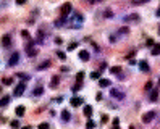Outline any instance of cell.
Returning a JSON list of instances; mask_svg holds the SVG:
<instances>
[{
    "label": "cell",
    "instance_id": "obj_1",
    "mask_svg": "<svg viewBox=\"0 0 160 129\" xmlns=\"http://www.w3.org/2000/svg\"><path fill=\"white\" fill-rule=\"evenodd\" d=\"M71 8H73V7H71L70 2L63 3V5H61V8H60V15H61V18H66V16L70 15V13H71Z\"/></svg>",
    "mask_w": 160,
    "mask_h": 129
},
{
    "label": "cell",
    "instance_id": "obj_2",
    "mask_svg": "<svg viewBox=\"0 0 160 129\" xmlns=\"http://www.w3.org/2000/svg\"><path fill=\"white\" fill-rule=\"evenodd\" d=\"M83 16L79 15V13H75V18H73V21H71V24H73V28H76V29H79L81 26H83Z\"/></svg>",
    "mask_w": 160,
    "mask_h": 129
},
{
    "label": "cell",
    "instance_id": "obj_3",
    "mask_svg": "<svg viewBox=\"0 0 160 129\" xmlns=\"http://www.w3.org/2000/svg\"><path fill=\"white\" fill-rule=\"evenodd\" d=\"M155 118V111H147V113L142 116V123H145V124H149L152 119Z\"/></svg>",
    "mask_w": 160,
    "mask_h": 129
},
{
    "label": "cell",
    "instance_id": "obj_4",
    "mask_svg": "<svg viewBox=\"0 0 160 129\" xmlns=\"http://www.w3.org/2000/svg\"><path fill=\"white\" fill-rule=\"evenodd\" d=\"M110 95H112V97H115V99H118V100L125 99V94H123L121 90H118V89H112L110 90Z\"/></svg>",
    "mask_w": 160,
    "mask_h": 129
},
{
    "label": "cell",
    "instance_id": "obj_5",
    "mask_svg": "<svg viewBox=\"0 0 160 129\" xmlns=\"http://www.w3.org/2000/svg\"><path fill=\"white\" fill-rule=\"evenodd\" d=\"M26 50H28V57H34V55L37 53V50L34 49V42H29L28 47H26Z\"/></svg>",
    "mask_w": 160,
    "mask_h": 129
},
{
    "label": "cell",
    "instance_id": "obj_6",
    "mask_svg": "<svg viewBox=\"0 0 160 129\" xmlns=\"http://www.w3.org/2000/svg\"><path fill=\"white\" fill-rule=\"evenodd\" d=\"M18 60H20V55L15 52V53L10 57V60H8V64H10V66H15V64L18 63Z\"/></svg>",
    "mask_w": 160,
    "mask_h": 129
},
{
    "label": "cell",
    "instance_id": "obj_7",
    "mask_svg": "<svg viewBox=\"0 0 160 129\" xmlns=\"http://www.w3.org/2000/svg\"><path fill=\"white\" fill-rule=\"evenodd\" d=\"M10 44H11V37H10V34H5L3 37H2V45H3V47H8Z\"/></svg>",
    "mask_w": 160,
    "mask_h": 129
},
{
    "label": "cell",
    "instance_id": "obj_8",
    "mask_svg": "<svg viewBox=\"0 0 160 129\" xmlns=\"http://www.w3.org/2000/svg\"><path fill=\"white\" fill-rule=\"evenodd\" d=\"M79 58L83 60V61H87V60L91 58L89 52H87V50H81V52H79Z\"/></svg>",
    "mask_w": 160,
    "mask_h": 129
},
{
    "label": "cell",
    "instance_id": "obj_9",
    "mask_svg": "<svg viewBox=\"0 0 160 129\" xmlns=\"http://www.w3.org/2000/svg\"><path fill=\"white\" fill-rule=\"evenodd\" d=\"M24 92V84H20V86H16V89H15V97H20L21 94Z\"/></svg>",
    "mask_w": 160,
    "mask_h": 129
},
{
    "label": "cell",
    "instance_id": "obj_10",
    "mask_svg": "<svg viewBox=\"0 0 160 129\" xmlns=\"http://www.w3.org/2000/svg\"><path fill=\"white\" fill-rule=\"evenodd\" d=\"M70 103L73 105V107H79V105L83 103V99H79V97H73V99L70 100Z\"/></svg>",
    "mask_w": 160,
    "mask_h": 129
},
{
    "label": "cell",
    "instance_id": "obj_11",
    "mask_svg": "<svg viewBox=\"0 0 160 129\" xmlns=\"http://www.w3.org/2000/svg\"><path fill=\"white\" fill-rule=\"evenodd\" d=\"M8 102H10V95L2 97V99H0V107H7V105H8Z\"/></svg>",
    "mask_w": 160,
    "mask_h": 129
},
{
    "label": "cell",
    "instance_id": "obj_12",
    "mask_svg": "<svg viewBox=\"0 0 160 129\" xmlns=\"http://www.w3.org/2000/svg\"><path fill=\"white\" fill-rule=\"evenodd\" d=\"M138 20H139V15H138V13H133V15L125 18V21H138Z\"/></svg>",
    "mask_w": 160,
    "mask_h": 129
},
{
    "label": "cell",
    "instance_id": "obj_13",
    "mask_svg": "<svg viewBox=\"0 0 160 129\" xmlns=\"http://www.w3.org/2000/svg\"><path fill=\"white\" fill-rule=\"evenodd\" d=\"M15 113H16V116H23V115L26 113V110H24V107H16V110H15Z\"/></svg>",
    "mask_w": 160,
    "mask_h": 129
},
{
    "label": "cell",
    "instance_id": "obj_14",
    "mask_svg": "<svg viewBox=\"0 0 160 129\" xmlns=\"http://www.w3.org/2000/svg\"><path fill=\"white\" fill-rule=\"evenodd\" d=\"M45 68H50V61H47V60H45V61H42V63L37 66V70H45Z\"/></svg>",
    "mask_w": 160,
    "mask_h": 129
},
{
    "label": "cell",
    "instance_id": "obj_15",
    "mask_svg": "<svg viewBox=\"0 0 160 129\" xmlns=\"http://www.w3.org/2000/svg\"><path fill=\"white\" fill-rule=\"evenodd\" d=\"M58 82H60V78H58V76H54V78H52L50 86H52V87H57V86H58Z\"/></svg>",
    "mask_w": 160,
    "mask_h": 129
},
{
    "label": "cell",
    "instance_id": "obj_16",
    "mask_svg": "<svg viewBox=\"0 0 160 129\" xmlns=\"http://www.w3.org/2000/svg\"><path fill=\"white\" fill-rule=\"evenodd\" d=\"M61 119H63V121H70V113H68V110H63V111H61Z\"/></svg>",
    "mask_w": 160,
    "mask_h": 129
},
{
    "label": "cell",
    "instance_id": "obj_17",
    "mask_svg": "<svg viewBox=\"0 0 160 129\" xmlns=\"http://www.w3.org/2000/svg\"><path fill=\"white\" fill-rule=\"evenodd\" d=\"M139 68L142 71H149V66H147V61H144V60H142V61H139Z\"/></svg>",
    "mask_w": 160,
    "mask_h": 129
},
{
    "label": "cell",
    "instance_id": "obj_18",
    "mask_svg": "<svg viewBox=\"0 0 160 129\" xmlns=\"http://www.w3.org/2000/svg\"><path fill=\"white\" fill-rule=\"evenodd\" d=\"M42 94H44V89H42V87H37V89H34V92H32L34 97H39V95H42Z\"/></svg>",
    "mask_w": 160,
    "mask_h": 129
},
{
    "label": "cell",
    "instance_id": "obj_19",
    "mask_svg": "<svg viewBox=\"0 0 160 129\" xmlns=\"http://www.w3.org/2000/svg\"><path fill=\"white\" fill-rule=\"evenodd\" d=\"M84 115L86 116H91V115H92V107H91V105H86L84 107Z\"/></svg>",
    "mask_w": 160,
    "mask_h": 129
},
{
    "label": "cell",
    "instance_id": "obj_20",
    "mask_svg": "<svg viewBox=\"0 0 160 129\" xmlns=\"http://www.w3.org/2000/svg\"><path fill=\"white\" fill-rule=\"evenodd\" d=\"M2 82H3L5 86H11V84H13V78H3Z\"/></svg>",
    "mask_w": 160,
    "mask_h": 129
},
{
    "label": "cell",
    "instance_id": "obj_21",
    "mask_svg": "<svg viewBox=\"0 0 160 129\" xmlns=\"http://www.w3.org/2000/svg\"><path fill=\"white\" fill-rule=\"evenodd\" d=\"M120 66H112V68H110V73H112V74H120Z\"/></svg>",
    "mask_w": 160,
    "mask_h": 129
},
{
    "label": "cell",
    "instance_id": "obj_22",
    "mask_svg": "<svg viewBox=\"0 0 160 129\" xmlns=\"http://www.w3.org/2000/svg\"><path fill=\"white\" fill-rule=\"evenodd\" d=\"M100 87H110V81L108 79H100Z\"/></svg>",
    "mask_w": 160,
    "mask_h": 129
},
{
    "label": "cell",
    "instance_id": "obj_23",
    "mask_svg": "<svg viewBox=\"0 0 160 129\" xmlns=\"http://www.w3.org/2000/svg\"><path fill=\"white\" fill-rule=\"evenodd\" d=\"M152 53H154V55H160V45H159V44H154V49H152Z\"/></svg>",
    "mask_w": 160,
    "mask_h": 129
},
{
    "label": "cell",
    "instance_id": "obj_24",
    "mask_svg": "<svg viewBox=\"0 0 160 129\" xmlns=\"http://www.w3.org/2000/svg\"><path fill=\"white\" fill-rule=\"evenodd\" d=\"M83 79H84V73H83V71H79V73L76 74V81H78V82H83Z\"/></svg>",
    "mask_w": 160,
    "mask_h": 129
},
{
    "label": "cell",
    "instance_id": "obj_25",
    "mask_svg": "<svg viewBox=\"0 0 160 129\" xmlns=\"http://www.w3.org/2000/svg\"><path fill=\"white\" fill-rule=\"evenodd\" d=\"M86 128H87V129H94L95 128V123L92 121V119H89V121H87V124H86Z\"/></svg>",
    "mask_w": 160,
    "mask_h": 129
},
{
    "label": "cell",
    "instance_id": "obj_26",
    "mask_svg": "<svg viewBox=\"0 0 160 129\" xmlns=\"http://www.w3.org/2000/svg\"><path fill=\"white\" fill-rule=\"evenodd\" d=\"M91 78H92V79H99L100 73H99V71H94V73H91Z\"/></svg>",
    "mask_w": 160,
    "mask_h": 129
},
{
    "label": "cell",
    "instance_id": "obj_27",
    "mask_svg": "<svg viewBox=\"0 0 160 129\" xmlns=\"http://www.w3.org/2000/svg\"><path fill=\"white\" fill-rule=\"evenodd\" d=\"M10 126H11V128H15V129H18V128H20V123H18L16 119H13V121L10 123Z\"/></svg>",
    "mask_w": 160,
    "mask_h": 129
},
{
    "label": "cell",
    "instance_id": "obj_28",
    "mask_svg": "<svg viewBox=\"0 0 160 129\" xmlns=\"http://www.w3.org/2000/svg\"><path fill=\"white\" fill-rule=\"evenodd\" d=\"M81 86H83V82H76L75 86H73V92H76V90L81 89Z\"/></svg>",
    "mask_w": 160,
    "mask_h": 129
},
{
    "label": "cell",
    "instance_id": "obj_29",
    "mask_svg": "<svg viewBox=\"0 0 160 129\" xmlns=\"http://www.w3.org/2000/svg\"><path fill=\"white\" fill-rule=\"evenodd\" d=\"M39 129H50V126H49V123H40Z\"/></svg>",
    "mask_w": 160,
    "mask_h": 129
},
{
    "label": "cell",
    "instance_id": "obj_30",
    "mask_svg": "<svg viewBox=\"0 0 160 129\" xmlns=\"http://www.w3.org/2000/svg\"><path fill=\"white\" fill-rule=\"evenodd\" d=\"M157 97H159V92H157V90H154V92L150 94V100H157Z\"/></svg>",
    "mask_w": 160,
    "mask_h": 129
},
{
    "label": "cell",
    "instance_id": "obj_31",
    "mask_svg": "<svg viewBox=\"0 0 160 129\" xmlns=\"http://www.w3.org/2000/svg\"><path fill=\"white\" fill-rule=\"evenodd\" d=\"M76 47H78V42H71V44L68 45V50H75Z\"/></svg>",
    "mask_w": 160,
    "mask_h": 129
},
{
    "label": "cell",
    "instance_id": "obj_32",
    "mask_svg": "<svg viewBox=\"0 0 160 129\" xmlns=\"http://www.w3.org/2000/svg\"><path fill=\"white\" fill-rule=\"evenodd\" d=\"M57 55H58V58H61V60H65V58H66V55L63 53V52H57Z\"/></svg>",
    "mask_w": 160,
    "mask_h": 129
},
{
    "label": "cell",
    "instance_id": "obj_33",
    "mask_svg": "<svg viewBox=\"0 0 160 129\" xmlns=\"http://www.w3.org/2000/svg\"><path fill=\"white\" fill-rule=\"evenodd\" d=\"M21 36L26 37V39H29V32H28V31H21Z\"/></svg>",
    "mask_w": 160,
    "mask_h": 129
},
{
    "label": "cell",
    "instance_id": "obj_34",
    "mask_svg": "<svg viewBox=\"0 0 160 129\" xmlns=\"http://www.w3.org/2000/svg\"><path fill=\"white\" fill-rule=\"evenodd\" d=\"M113 129H120V126H118V119H113Z\"/></svg>",
    "mask_w": 160,
    "mask_h": 129
},
{
    "label": "cell",
    "instance_id": "obj_35",
    "mask_svg": "<svg viewBox=\"0 0 160 129\" xmlns=\"http://www.w3.org/2000/svg\"><path fill=\"white\" fill-rule=\"evenodd\" d=\"M107 121H108V116H107V115H104V116H102V123H107Z\"/></svg>",
    "mask_w": 160,
    "mask_h": 129
},
{
    "label": "cell",
    "instance_id": "obj_36",
    "mask_svg": "<svg viewBox=\"0 0 160 129\" xmlns=\"http://www.w3.org/2000/svg\"><path fill=\"white\" fill-rule=\"evenodd\" d=\"M105 16H107V18H110V16H112V11L107 10V11H105Z\"/></svg>",
    "mask_w": 160,
    "mask_h": 129
},
{
    "label": "cell",
    "instance_id": "obj_37",
    "mask_svg": "<svg viewBox=\"0 0 160 129\" xmlns=\"http://www.w3.org/2000/svg\"><path fill=\"white\" fill-rule=\"evenodd\" d=\"M16 3L18 5H23V3H26V0H16Z\"/></svg>",
    "mask_w": 160,
    "mask_h": 129
},
{
    "label": "cell",
    "instance_id": "obj_38",
    "mask_svg": "<svg viewBox=\"0 0 160 129\" xmlns=\"http://www.w3.org/2000/svg\"><path fill=\"white\" fill-rule=\"evenodd\" d=\"M89 3H97V2H100V0H87Z\"/></svg>",
    "mask_w": 160,
    "mask_h": 129
},
{
    "label": "cell",
    "instance_id": "obj_39",
    "mask_svg": "<svg viewBox=\"0 0 160 129\" xmlns=\"http://www.w3.org/2000/svg\"><path fill=\"white\" fill-rule=\"evenodd\" d=\"M155 15H157V16H160V7L157 8V13H155Z\"/></svg>",
    "mask_w": 160,
    "mask_h": 129
},
{
    "label": "cell",
    "instance_id": "obj_40",
    "mask_svg": "<svg viewBox=\"0 0 160 129\" xmlns=\"http://www.w3.org/2000/svg\"><path fill=\"white\" fill-rule=\"evenodd\" d=\"M23 129H31V128H29V126H26V128H23Z\"/></svg>",
    "mask_w": 160,
    "mask_h": 129
},
{
    "label": "cell",
    "instance_id": "obj_41",
    "mask_svg": "<svg viewBox=\"0 0 160 129\" xmlns=\"http://www.w3.org/2000/svg\"><path fill=\"white\" fill-rule=\"evenodd\" d=\"M130 129H134V126H130Z\"/></svg>",
    "mask_w": 160,
    "mask_h": 129
},
{
    "label": "cell",
    "instance_id": "obj_42",
    "mask_svg": "<svg viewBox=\"0 0 160 129\" xmlns=\"http://www.w3.org/2000/svg\"><path fill=\"white\" fill-rule=\"evenodd\" d=\"M159 32H160V24H159Z\"/></svg>",
    "mask_w": 160,
    "mask_h": 129
}]
</instances>
